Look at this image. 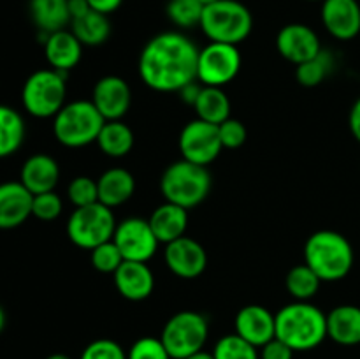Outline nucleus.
<instances>
[{"label":"nucleus","mask_w":360,"mask_h":359,"mask_svg":"<svg viewBox=\"0 0 360 359\" xmlns=\"http://www.w3.org/2000/svg\"><path fill=\"white\" fill-rule=\"evenodd\" d=\"M260 359H294L295 351L288 347L285 341L273 338L264 347H260Z\"/></svg>","instance_id":"40"},{"label":"nucleus","mask_w":360,"mask_h":359,"mask_svg":"<svg viewBox=\"0 0 360 359\" xmlns=\"http://www.w3.org/2000/svg\"><path fill=\"white\" fill-rule=\"evenodd\" d=\"M79 359H127V354L118 341L101 338L88 344L81 352Z\"/></svg>","instance_id":"38"},{"label":"nucleus","mask_w":360,"mask_h":359,"mask_svg":"<svg viewBox=\"0 0 360 359\" xmlns=\"http://www.w3.org/2000/svg\"><path fill=\"white\" fill-rule=\"evenodd\" d=\"M207 336L210 322L206 317L193 310H183L165 322L160 340L171 359H185L204 351Z\"/></svg>","instance_id":"8"},{"label":"nucleus","mask_w":360,"mask_h":359,"mask_svg":"<svg viewBox=\"0 0 360 359\" xmlns=\"http://www.w3.org/2000/svg\"><path fill=\"white\" fill-rule=\"evenodd\" d=\"M218 134H220L221 146L229 148V150H236V148L243 146L246 136H248L245 123L236 118H229L224 123H220L218 125Z\"/></svg>","instance_id":"39"},{"label":"nucleus","mask_w":360,"mask_h":359,"mask_svg":"<svg viewBox=\"0 0 360 359\" xmlns=\"http://www.w3.org/2000/svg\"><path fill=\"white\" fill-rule=\"evenodd\" d=\"M164 257L169 270L185 280L199 278L207 266V253L204 246L188 236H181L165 245Z\"/></svg>","instance_id":"13"},{"label":"nucleus","mask_w":360,"mask_h":359,"mask_svg":"<svg viewBox=\"0 0 360 359\" xmlns=\"http://www.w3.org/2000/svg\"><path fill=\"white\" fill-rule=\"evenodd\" d=\"M193 109L197 113V118L213 123V125H220L225 120L231 118V101H229L227 94L218 87H204L202 84Z\"/></svg>","instance_id":"28"},{"label":"nucleus","mask_w":360,"mask_h":359,"mask_svg":"<svg viewBox=\"0 0 360 359\" xmlns=\"http://www.w3.org/2000/svg\"><path fill=\"white\" fill-rule=\"evenodd\" d=\"M295 77H297L299 83L306 88L319 87L322 81H326V77L329 76L330 73L336 67V58H334L333 53L329 49H323L315 55L313 58L306 60V62L295 65Z\"/></svg>","instance_id":"30"},{"label":"nucleus","mask_w":360,"mask_h":359,"mask_svg":"<svg viewBox=\"0 0 360 359\" xmlns=\"http://www.w3.org/2000/svg\"><path fill=\"white\" fill-rule=\"evenodd\" d=\"M67 74L55 69H39L27 77L21 88V104L34 118H55L67 104Z\"/></svg>","instance_id":"7"},{"label":"nucleus","mask_w":360,"mask_h":359,"mask_svg":"<svg viewBox=\"0 0 360 359\" xmlns=\"http://www.w3.org/2000/svg\"><path fill=\"white\" fill-rule=\"evenodd\" d=\"M112 277L116 291L129 301H143L150 298L155 289V275L148 263L123 260Z\"/></svg>","instance_id":"19"},{"label":"nucleus","mask_w":360,"mask_h":359,"mask_svg":"<svg viewBox=\"0 0 360 359\" xmlns=\"http://www.w3.org/2000/svg\"><path fill=\"white\" fill-rule=\"evenodd\" d=\"M46 359H72V358H69V355H67V354H62V352H56V354L48 355V358H46Z\"/></svg>","instance_id":"47"},{"label":"nucleus","mask_w":360,"mask_h":359,"mask_svg":"<svg viewBox=\"0 0 360 359\" xmlns=\"http://www.w3.org/2000/svg\"><path fill=\"white\" fill-rule=\"evenodd\" d=\"M276 49L294 65L313 58L322 51V42L311 27L304 23H288L278 32Z\"/></svg>","instance_id":"14"},{"label":"nucleus","mask_w":360,"mask_h":359,"mask_svg":"<svg viewBox=\"0 0 360 359\" xmlns=\"http://www.w3.org/2000/svg\"><path fill=\"white\" fill-rule=\"evenodd\" d=\"M44 56L51 69L67 74L81 62L83 44L67 28L53 32L44 39Z\"/></svg>","instance_id":"21"},{"label":"nucleus","mask_w":360,"mask_h":359,"mask_svg":"<svg viewBox=\"0 0 360 359\" xmlns=\"http://www.w3.org/2000/svg\"><path fill=\"white\" fill-rule=\"evenodd\" d=\"M34 194L18 182L0 183V229L9 231L23 225L32 217Z\"/></svg>","instance_id":"18"},{"label":"nucleus","mask_w":360,"mask_h":359,"mask_svg":"<svg viewBox=\"0 0 360 359\" xmlns=\"http://www.w3.org/2000/svg\"><path fill=\"white\" fill-rule=\"evenodd\" d=\"M200 30L210 42L241 44L253 30L252 11L238 0H217L204 6Z\"/></svg>","instance_id":"5"},{"label":"nucleus","mask_w":360,"mask_h":359,"mask_svg":"<svg viewBox=\"0 0 360 359\" xmlns=\"http://www.w3.org/2000/svg\"><path fill=\"white\" fill-rule=\"evenodd\" d=\"M348 125H350L352 134H354L355 139L360 143V97L355 101V104L352 106L350 116H348Z\"/></svg>","instance_id":"43"},{"label":"nucleus","mask_w":360,"mask_h":359,"mask_svg":"<svg viewBox=\"0 0 360 359\" xmlns=\"http://www.w3.org/2000/svg\"><path fill=\"white\" fill-rule=\"evenodd\" d=\"M304 263L322 282L343 280L354 267V248L336 231H316L304 245Z\"/></svg>","instance_id":"3"},{"label":"nucleus","mask_w":360,"mask_h":359,"mask_svg":"<svg viewBox=\"0 0 360 359\" xmlns=\"http://www.w3.org/2000/svg\"><path fill=\"white\" fill-rule=\"evenodd\" d=\"M27 125L18 109L0 104V158L16 153L25 143Z\"/></svg>","instance_id":"26"},{"label":"nucleus","mask_w":360,"mask_h":359,"mask_svg":"<svg viewBox=\"0 0 360 359\" xmlns=\"http://www.w3.org/2000/svg\"><path fill=\"white\" fill-rule=\"evenodd\" d=\"M104 116L91 101L67 102L53 118V134L67 148H83L95 143L104 127Z\"/></svg>","instance_id":"6"},{"label":"nucleus","mask_w":360,"mask_h":359,"mask_svg":"<svg viewBox=\"0 0 360 359\" xmlns=\"http://www.w3.org/2000/svg\"><path fill=\"white\" fill-rule=\"evenodd\" d=\"M200 4H202V6H210V4H213V2H217V0H199Z\"/></svg>","instance_id":"48"},{"label":"nucleus","mask_w":360,"mask_h":359,"mask_svg":"<svg viewBox=\"0 0 360 359\" xmlns=\"http://www.w3.org/2000/svg\"><path fill=\"white\" fill-rule=\"evenodd\" d=\"M63 203L62 197L51 190V192L35 194L32 201V217L39 218L42 222H51L62 215Z\"/></svg>","instance_id":"36"},{"label":"nucleus","mask_w":360,"mask_h":359,"mask_svg":"<svg viewBox=\"0 0 360 359\" xmlns=\"http://www.w3.org/2000/svg\"><path fill=\"white\" fill-rule=\"evenodd\" d=\"M70 32L79 39L83 46H101L111 35V21L108 14L91 9L70 21Z\"/></svg>","instance_id":"27"},{"label":"nucleus","mask_w":360,"mask_h":359,"mask_svg":"<svg viewBox=\"0 0 360 359\" xmlns=\"http://www.w3.org/2000/svg\"><path fill=\"white\" fill-rule=\"evenodd\" d=\"M213 359H260L255 345L243 340L239 334H225L214 344Z\"/></svg>","instance_id":"33"},{"label":"nucleus","mask_w":360,"mask_h":359,"mask_svg":"<svg viewBox=\"0 0 360 359\" xmlns=\"http://www.w3.org/2000/svg\"><path fill=\"white\" fill-rule=\"evenodd\" d=\"M97 144L108 157L122 158L134 148V132L122 120L105 122L97 137Z\"/></svg>","instance_id":"29"},{"label":"nucleus","mask_w":360,"mask_h":359,"mask_svg":"<svg viewBox=\"0 0 360 359\" xmlns=\"http://www.w3.org/2000/svg\"><path fill=\"white\" fill-rule=\"evenodd\" d=\"M6 324H7V315H6V310H4V306L0 305V333H2V331L6 329Z\"/></svg>","instance_id":"46"},{"label":"nucleus","mask_w":360,"mask_h":359,"mask_svg":"<svg viewBox=\"0 0 360 359\" xmlns=\"http://www.w3.org/2000/svg\"><path fill=\"white\" fill-rule=\"evenodd\" d=\"M67 196L76 208L98 203L97 180L90 178V176H76L67 187Z\"/></svg>","instance_id":"35"},{"label":"nucleus","mask_w":360,"mask_h":359,"mask_svg":"<svg viewBox=\"0 0 360 359\" xmlns=\"http://www.w3.org/2000/svg\"><path fill=\"white\" fill-rule=\"evenodd\" d=\"M199 48L183 32H162L146 42L139 55V76L155 92H176L197 81Z\"/></svg>","instance_id":"1"},{"label":"nucleus","mask_w":360,"mask_h":359,"mask_svg":"<svg viewBox=\"0 0 360 359\" xmlns=\"http://www.w3.org/2000/svg\"><path fill=\"white\" fill-rule=\"evenodd\" d=\"M241 53L234 44L210 42L199 49L197 60V81L204 87L224 88L241 70Z\"/></svg>","instance_id":"10"},{"label":"nucleus","mask_w":360,"mask_h":359,"mask_svg":"<svg viewBox=\"0 0 360 359\" xmlns=\"http://www.w3.org/2000/svg\"><path fill=\"white\" fill-rule=\"evenodd\" d=\"M30 18L44 35L65 30L72 18L69 13V0H30Z\"/></svg>","instance_id":"25"},{"label":"nucleus","mask_w":360,"mask_h":359,"mask_svg":"<svg viewBox=\"0 0 360 359\" xmlns=\"http://www.w3.org/2000/svg\"><path fill=\"white\" fill-rule=\"evenodd\" d=\"M200 88H202V84L192 81V83H188L186 87H183L178 94H179V97L186 102V104L192 106L193 108V104H195L197 97H199V94H200Z\"/></svg>","instance_id":"42"},{"label":"nucleus","mask_w":360,"mask_h":359,"mask_svg":"<svg viewBox=\"0 0 360 359\" xmlns=\"http://www.w3.org/2000/svg\"><path fill=\"white\" fill-rule=\"evenodd\" d=\"M91 102L105 122L122 120L132 104V92L129 83L120 76H104L95 83Z\"/></svg>","instance_id":"15"},{"label":"nucleus","mask_w":360,"mask_h":359,"mask_svg":"<svg viewBox=\"0 0 360 359\" xmlns=\"http://www.w3.org/2000/svg\"><path fill=\"white\" fill-rule=\"evenodd\" d=\"M90 7L94 11H98L102 14H112L115 11H118L122 7L123 0H88Z\"/></svg>","instance_id":"41"},{"label":"nucleus","mask_w":360,"mask_h":359,"mask_svg":"<svg viewBox=\"0 0 360 359\" xmlns=\"http://www.w3.org/2000/svg\"><path fill=\"white\" fill-rule=\"evenodd\" d=\"M185 359H213V354H210V352H206V351H200V352H197V354L188 355V358H185Z\"/></svg>","instance_id":"45"},{"label":"nucleus","mask_w":360,"mask_h":359,"mask_svg":"<svg viewBox=\"0 0 360 359\" xmlns=\"http://www.w3.org/2000/svg\"><path fill=\"white\" fill-rule=\"evenodd\" d=\"M327 338L343 347L360 345V306L340 305L327 313Z\"/></svg>","instance_id":"22"},{"label":"nucleus","mask_w":360,"mask_h":359,"mask_svg":"<svg viewBox=\"0 0 360 359\" xmlns=\"http://www.w3.org/2000/svg\"><path fill=\"white\" fill-rule=\"evenodd\" d=\"M148 222L158 241L169 245L185 236L186 227H188V210L165 201L151 213Z\"/></svg>","instance_id":"23"},{"label":"nucleus","mask_w":360,"mask_h":359,"mask_svg":"<svg viewBox=\"0 0 360 359\" xmlns=\"http://www.w3.org/2000/svg\"><path fill=\"white\" fill-rule=\"evenodd\" d=\"M211 183V172L206 165L181 158L167 165L160 178V192L167 203L192 210L210 196Z\"/></svg>","instance_id":"4"},{"label":"nucleus","mask_w":360,"mask_h":359,"mask_svg":"<svg viewBox=\"0 0 360 359\" xmlns=\"http://www.w3.org/2000/svg\"><path fill=\"white\" fill-rule=\"evenodd\" d=\"M60 180V165L51 155L34 153L23 162L20 171V182L32 194H44L55 190Z\"/></svg>","instance_id":"20"},{"label":"nucleus","mask_w":360,"mask_h":359,"mask_svg":"<svg viewBox=\"0 0 360 359\" xmlns=\"http://www.w3.org/2000/svg\"><path fill=\"white\" fill-rule=\"evenodd\" d=\"M276 338L295 352L313 351L327 338V313L309 301H294L276 313Z\"/></svg>","instance_id":"2"},{"label":"nucleus","mask_w":360,"mask_h":359,"mask_svg":"<svg viewBox=\"0 0 360 359\" xmlns=\"http://www.w3.org/2000/svg\"><path fill=\"white\" fill-rule=\"evenodd\" d=\"M167 18L181 30L199 27L204 6L199 0H169L165 7Z\"/></svg>","instance_id":"32"},{"label":"nucleus","mask_w":360,"mask_h":359,"mask_svg":"<svg viewBox=\"0 0 360 359\" xmlns=\"http://www.w3.org/2000/svg\"><path fill=\"white\" fill-rule=\"evenodd\" d=\"M234 327L236 334L260 348L276 338V315L262 305H246L236 315Z\"/></svg>","instance_id":"17"},{"label":"nucleus","mask_w":360,"mask_h":359,"mask_svg":"<svg viewBox=\"0 0 360 359\" xmlns=\"http://www.w3.org/2000/svg\"><path fill=\"white\" fill-rule=\"evenodd\" d=\"M285 285H287V291L295 301H309L311 298H315L316 292H319L322 280H320L319 275L308 266V264H299L294 266L287 273L285 278Z\"/></svg>","instance_id":"31"},{"label":"nucleus","mask_w":360,"mask_h":359,"mask_svg":"<svg viewBox=\"0 0 360 359\" xmlns=\"http://www.w3.org/2000/svg\"><path fill=\"white\" fill-rule=\"evenodd\" d=\"M88 11H91L88 0H69V13L72 20L83 16V14H86Z\"/></svg>","instance_id":"44"},{"label":"nucleus","mask_w":360,"mask_h":359,"mask_svg":"<svg viewBox=\"0 0 360 359\" xmlns=\"http://www.w3.org/2000/svg\"><path fill=\"white\" fill-rule=\"evenodd\" d=\"M127 359H171L160 338L143 336L132 344L127 352Z\"/></svg>","instance_id":"37"},{"label":"nucleus","mask_w":360,"mask_h":359,"mask_svg":"<svg viewBox=\"0 0 360 359\" xmlns=\"http://www.w3.org/2000/svg\"><path fill=\"white\" fill-rule=\"evenodd\" d=\"M123 256L120 252V248L116 246V243L112 239L102 243V245L95 246L94 250H90V263L101 273H112L122 266Z\"/></svg>","instance_id":"34"},{"label":"nucleus","mask_w":360,"mask_h":359,"mask_svg":"<svg viewBox=\"0 0 360 359\" xmlns=\"http://www.w3.org/2000/svg\"><path fill=\"white\" fill-rule=\"evenodd\" d=\"M220 134L218 125L207 123L204 120H192L179 132V151L185 160L199 165H210L221 153Z\"/></svg>","instance_id":"11"},{"label":"nucleus","mask_w":360,"mask_h":359,"mask_svg":"<svg viewBox=\"0 0 360 359\" xmlns=\"http://www.w3.org/2000/svg\"><path fill=\"white\" fill-rule=\"evenodd\" d=\"M308 2H323V0H308Z\"/></svg>","instance_id":"49"},{"label":"nucleus","mask_w":360,"mask_h":359,"mask_svg":"<svg viewBox=\"0 0 360 359\" xmlns=\"http://www.w3.org/2000/svg\"><path fill=\"white\" fill-rule=\"evenodd\" d=\"M116 220L111 208L102 203L76 208L67 222V236L76 246L94 250L115 236Z\"/></svg>","instance_id":"9"},{"label":"nucleus","mask_w":360,"mask_h":359,"mask_svg":"<svg viewBox=\"0 0 360 359\" xmlns=\"http://www.w3.org/2000/svg\"><path fill=\"white\" fill-rule=\"evenodd\" d=\"M322 23L338 41H352L360 34V4L357 0H323Z\"/></svg>","instance_id":"16"},{"label":"nucleus","mask_w":360,"mask_h":359,"mask_svg":"<svg viewBox=\"0 0 360 359\" xmlns=\"http://www.w3.org/2000/svg\"><path fill=\"white\" fill-rule=\"evenodd\" d=\"M112 241L120 248L123 259L136 263H148L160 245L150 222L139 217H129L116 224Z\"/></svg>","instance_id":"12"},{"label":"nucleus","mask_w":360,"mask_h":359,"mask_svg":"<svg viewBox=\"0 0 360 359\" xmlns=\"http://www.w3.org/2000/svg\"><path fill=\"white\" fill-rule=\"evenodd\" d=\"M98 203L108 208H116L125 204L136 192V180L132 172L123 168H111L102 172L97 180Z\"/></svg>","instance_id":"24"}]
</instances>
